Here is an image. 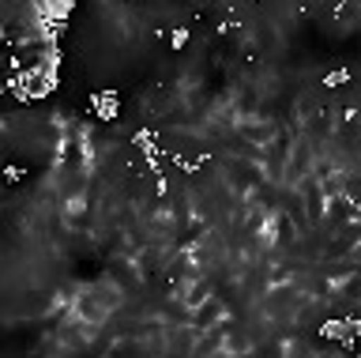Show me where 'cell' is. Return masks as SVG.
Masks as SVG:
<instances>
[{
	"mask_svg": "<svg viewBox=\"0 0 361 358\" xmlns=\"http://www.w3.org/2000/svg\"><path fill=\"white\" fill-rule=\"evenodd\" d=\"M222 313H226V309H222V302H219V298L211 294L207 302H203V306H196V309L188 313V328L196 332V335L211 332L214 324H222Z\"/></svg>",
	"mask_w": 361,
	"mask_h": 358,
	"instance_id": "obj_1",
	"label": "cell"
}]
</instances>
